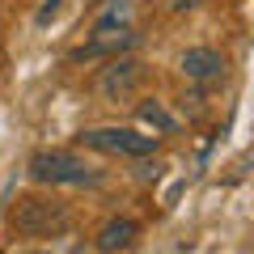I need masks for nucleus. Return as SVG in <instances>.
Instances as JSON below:
<instances>
[{"instance_id": "1", "label": "nucleus", "mask_w": 254, "mask_h": 254, "mask_svg": "<svg viewBox=\"0 0 254 254\" xmlns=\"http://www.w3.org/2000/svg\"><path fill=\"white\" fill-rule=\"evenodd\" d=\"M72 229V208L47 190H26L9 208V233L17 242H51V237Z\"/></svg>"}, {"instance_id": "2", "label": "nucleus", "mask_w": 254, "mask_h": 254, "mask_svg": "<svg viewBox=\"0 0 254 254\" xmlns=\"http://www.w3.org/2000/svg\"><path fill=\"white\" fill-rule=\"evenodd\" d=\"M26 174H30V182L51 187V190H60V187H72V190L102 187V170L93 161H85L76 148H38L26 161Z\"/></svg>"}, {"instance_id": "3", "label": "nucleus", "mask_w": 254, "mask_h": 254, "mask_svg": "<svg viewBox=\"0 0 254 254\" xmlns=\"http://www.w3.org/2000/svg\"><path fill=\"white\" fill-rule=\"evenodd\" d=\"M76 148H89V153L102 157H123V161H144L161 148V136H148V131H136V127H85L76 131Z\"/></svg>"}, {"instance_id": "4", "label": "nucleus", "mask_w": 254, "mask_h": 254, "mask_svg": "<svg viewBox=\"0 0 254 254\" xmlns=\"http://www.w3.org/2000/svg\"><path fill=\"white\" fill-rule=\"evenodd\" d=\"M144 81H148V68L140 60H131V55H110L106 68H102L98 81H93V93H98L106 106H123V102L140 98Z\"/></svg>"}, {"instance_id": "5", "label": "nucleus", "mask_w": 254, "mask_h": 254, "mask_svg": "<svg viewBox=\"0 0 254 254\" xmlns=\"http://www.w3.org/2000/svg\"><path fill=\"white\" fill-rule=\"evenodd\" d=\"M178 72L187 76L190 85H216V81H225L229 60L216 47H187V51L178 55Z\"/></svg>"}, {"instance_id": "6", "label": "nucleus", "mask_w": 254, "mask_h": 254, "mask_svg": "<svg viewBox=\"0 0 254 254\" xmlns=\"http://www.w3.org/2000/svg\"><path fill=\"white\" fill-rule=\"evenodd\" d=\"M136 47V30L123 26V30H106V34H89L81 47L68 51L72 64H93V60H110V55H127Z\"/></svg>"}, {"instance_id": "7", "label": "nucleus", "mask_w": 254, "mask_h": 254, "mask_svg": "<svg viewBox=\"0 0 254 254\" xmlns=\"http://www.w3.org/2000/svg\"><path fill=\"white\" fill-rule=\"evenodd\" d=\"M140 237V220L131 216H110L106 225L93 233V250L98 254H119V250H131Z\"/></svg>"}, {"instance_id": "8", "label": "nucleus", "mask_w": 254, "mask_h": 254, "mask_svg": "<svg viewBox=\"0 0 254 254\" xmlns=\"http://www.w3.org/2000/svg\"><path fill=\"white\" fill-rule=\"evenodd\" d=\"M136 119H140L144 127H153L157 136H174V131H178V119H174L157 98H140V102H136Z\"/></svg>"}, {"instance_id": "9", "label": "nucleus", "mask_w": 254, "mask_h": 254, "mask_svg": "<svg viewBox=\"0 0 254 254\" xmlns=\"http://www.w3.org/2000/svg\"><path fill=\"white\" fill-rule=\"evenodd\" d=\"M123 26H131V0H110L106 9H98L89 34H106V30H123Z\"/></svg>"}, {"instance_id": "10", "label": "nucleus", "mask_w": 254, "mask_h": 254, "mask_svg": "<svg viewBox=\"0 0 254 254\" xmlns=\"http://www.w3.org/2000/svg\"><path fill=\"white\" fill-rule=\"evenodd\" d=\"M60 9H64V0H47L43 9H38V13H34V21H38V26H51V21H55V17H60Z\"/></svg>"}, {"instance_id": "11", "label": "nucleus", "mask_w": 254, "mask_h": 254, "mask_svg": "<svg viewBox=\"0 0 254 254\" xmlns=\"http://www.w3.org/2000/svg\"><path fill=\"white\" fill-rule=\"evenodd\" d=\"M165 4H170V13H195V9H203V4H208V0H165Z\"/></svg>"}, {"instance_id": "12", "label": "nucleus", "mask_w": 254, "mask_h": 254, "mask_svg": "<svg viewBox=\"0 0 254 254\" xmlns=\"http://www.w3.org/2000/svg\"><path fill=\"white\" fill-rule=\"evenodd\" d=\"M161 170H165L161 161H144V165H136V174H140L144 182H157V178H161Z\"/></svg>"}]
</instances>
